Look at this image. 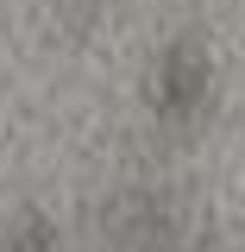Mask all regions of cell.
Wrapping results in <instances>:
<instances>
[{"label": "cell", "instance_id": "7a4b0ae2", "mask_svg": "<svg viewBox=\"0 0 245 252\" xmlns=\"http://www.w3.org/2000/svg\"><path fill=\"white\" fill-rule=\"evenodd\" d=\"M63 246V220L38 202H19L0 220V252H57Z\"/></svg>", "mask_w": 245, "mask_h": 252}, {"label": "cell", "instance_id": "3957f363", "mask_svg": "<svg viewBox=\"0 0 245 252\" xmlns=\"http://www.w3.org/2000/svg\"><path fill=\"white\" fill-rule=\"evenodd\" d=\"M145 252H157V246H145Z\"/></svg>", "mask_w": 245, "mask_h": 252}, {"label": "cell", "instance_id": "6da1fadb", "mask_svg": "<svg viewBox=\"0 0 245 252\" xmlns=\"http://www.w3.org/2000/svg\"><path fill=\"white\" fill-rule=\"evenodd\" d=\"M214 94V51L195 38V32H176L163 38L145 63V107H151L157 126H183L208 107Z\"/></svg>", "mask_w": 245, "mask_h": 252}]
</instances>
